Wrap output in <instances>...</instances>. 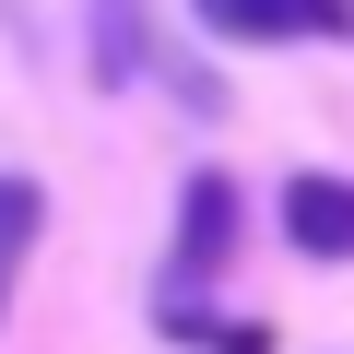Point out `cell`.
<instances>
[{
    "mask_svg": "<svg viewBox=\"0 0 354 354\" xmlns=\"http://www.w3.org/2000/svg\"><path fill=\"white\" fill-rule=\"evenodd\" d=\"M236 236H248V213H236V177H225V165H201L189 189H177V248H165V283H177V295L225 283Z\"/></svg>",
    "mask_w": 354,
    "mask_h": 354,
    "instance_id": "cell-1",
    "label": "cell"
},
{
    "mask_svg": "<svg viewBox=\"0 0 354 354\" xmlns=\"http://www.w3.org/2000/svg\"><path fill=\"white\" fill-rule=\"evenodd\" d=\"M283 236L307 260H354V177H283Z\"/></svg>",
    "mask_w": 354,
    "mask_h": 354,
    "instance_id": "cell-3",
    "label": "cell"
},
{
    "mask_svg": "<svg viewBox=\"0 0 354 354\" xmlns=\"http://www.w3.org/2000/svg\"><path fill=\"white\" fill-rule=\"evenodd\" d=\"M201 24L236 48H319V36H354V0H201Z\"/></svg>",
    "mask_w": 354,
    "mask_h": 354,
    "instance_id": "cell-2",
    "label": "cell"
},
{
    "mask_svg": "<svg viewBox=\"0 0 354 354\" xmlns=\"http://www.w3.org/2000/svg\"><path fill=\"white\" fill-rule=\"evenodd\" d=\"M95 71H106V83L142 71V0H95Z\"/></svg>",
    "mask_w": 354,
    "mask_h": 354,
    "instance_id": "cell-5",
    "label": "cell"
},
{
    "mask_svg": "<svg viewBox=\"0 0 354 354\" xmlns=\"http://www.w3.org/2000/svg\"><path fill=\"white\" fill-rule=\"evenodd\" d=\"M0 24H24V0H0Z\"/></svg>",
    "mask_w": 354,
    "mask_h": 354,
    "instance_id": "cell-6",
    "label": "cell"
},
{
    "mask_svg": "<svg viewBox=\"0 0 354 354\" xmlns=\"http://www.w3.org/2000/svg\"><path fill=\"white\" fill-rule=\"evenodd\" d=\"M48 236V189L0 165V319H12V283H24V248Z\"/></svg>",
    "mask_w": 354,
    "mask_h": 354,
    "instance_id": "cell-4",
    "label": "cell"
}]
</instances>
